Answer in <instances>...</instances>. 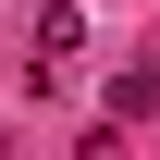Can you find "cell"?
I'll use <instances>...</instances> for the list:
<instances>
[{"instance_id": "1", "label": "cell", "mask_w": 160, "mask_h": 160, "mask_svg": "<svg viewBox=\"0 0 160 160\" xmlns=\"http://www.w3.org/2000/svg\"><path fill=\"white\" fill-rule=\"evenodd\" d=\"M74 49H86V12H74V0H62V12H37V86L74 74Z\"/></svg>"}, {"instance_id": "2", "label": "cell", "mask_w": 160, "mask_h": 160, "mask_svg": "<svg viewBox=\"0 0 160 160\" xmlns=\"http://www.w3.org/2000/svg\"><path fill=\"white\" fill-rule=\"evenodd\" d=\"M148 111H160V62H136V74L111 86V123H148Z\"/></svg>"}]
</instances>
